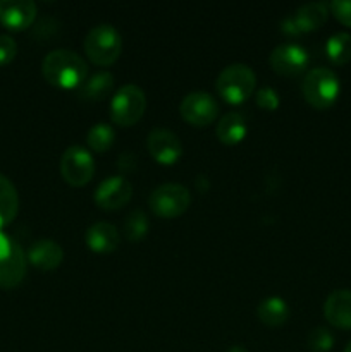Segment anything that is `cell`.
<instances>
[{
  "mask_svg": "<svg viewBox=\"0 0 351 352\" xmlns=\"http://www.w3.org/2000/svg\"><path fill=\"white\" fill-rule=\"evenodd\" d=\"M45 81L61 89H78L88 76V64L72 50L58 48L45 55L41 62Z\"/></svg>",
  "mask_w": 351,
  "mask_h": 352,
  "instance_id": "cell-1",
  "label": "cell"
},
{
  "mask_svg": "<svg viewBox=\"0 0 351 352\" xmlns=\"http://www.w3.org/2000/svg\"><path fill=\"white\" fill-rule=\"evenodd\" d=\"M215 89L224 102L231 105H241L257 89V76L250 65L231 64L217 76Z\"/></svg>",
  "mask_w": 351,
  "mask_h": 352,
  "instance_id": "cell-2",
  "label": "cell"
},
{
  "mask_svg": "<svg viewBox=\"0 0 351 352\" xmlns=\"http://www.w3.org/2000/svg\"><path fill=\"white\" fill-rule=\"evenodd\" d=\"M303 98L317 110H327L336 103L341 93L339 78L327 67L310 69L301 82Z\"/></svg>",
  "mask_w": 351,
  "mask_h": 352,
  "instance_id": "cell-3",
  "label": "cell"
},
{
  "mask_svg": "<svg viewBox=\"0 0 351 352\" xmlns=\"http://www.w3.org/2000/svg\"><path fill=\"white\" fill-rule=\"evenodd\" d=\"M123 52V36L112 24L92 28L85 38V54L95 65H112Z\"/></svg>",
  "mask_w": 351,
  "mask_h": 352,
  "instance_id": "cell-4",
  "label": "cell"
},
{
  "mask_svg": "<svg viewBox=\"0 0 351 352\" xmlns=\"http://www.w3.org/2000/svg\"><path fill=\"white\" fill-rule=\"evenodd\" d=\"M147 110V95L138 85H124L110 102V119L120 127H131L141 120Z\"/></svg>",
  "mask_w": 351,
  "mask_h": 352,
  "instance_id": "cell-5",
  "label": "cell"
},
{
  "mask_svg": "<svg viewBox=\"0 0 351 352\" xmlns=\"http://www.w3.org/2000/svg\"><path fill=\"white\" fill-rule=\"evenodd\" d=\"M191 205V192L188 188L176 182H167L151 191L148 198V206L157 217L165 220L178 219L188 212Z\"/></svg>",
  "mask_w": 351,
  "mask_h": 352,
  "instance_id": "cell-6",
  "label": "cell"
},
{
  "mask_svg": "<svg viewBox=\"0 0 351 352\" xmlns=\"http://www.w3.org/2000/svg\"><path fill=\"white\" fill-rule=\"evenodd\" d=\"M28 258L16 239L0 232V289L17 287L26 275Z\"/></svg>",
  "mask_w": 351,
  "mask_h": 352,
  "instance_id": "cell-7",
  "label": "cell"
},
{
  "mask_svg": "<svg viewBox=\"0 0 351 352\" xmlns=\"http://www.w3.org/2000/svg\"><path fill=\"white\" fill-rule=\"evenodd\" d=\"M61 175L72 188H83L95 175V160L89 150L69 146L61 157Z\"/></svg>",
  "mask_w": 351,
  "mask_h": 352,
  "instance_id": "cell-8",
  "label": "cell"
},
{
  "mask_svg": "<svg viewBox=\"0 0 351 352\" xmlns=\"http://www.w3.org/2000/svg\"><path fill=\"white\" fill-rule=\"evenodd\" d=\"M182 120L195 127H205L212 124L219 116V103L210 93L193 91L182 98L179 105Z\"/></svg>",
  "mask_w": 351,
  "mask_h": 352,
  "instance_id": "cell-9",
  "label": "cell"
},
{
  "mask_svg": "<svg viewBox=\"0 0 351 352\" xmlns=\"http://www.w3.org/2000/svg\"><path fill=\"white\" fill-rule=\"evenodd\" d=\"M329 12V6L323 2L305 3L299 9H296V12L291 17L282 21V33L298 36V34L320 30L326 24Z\"/></svg>",
  "mask_w": 351,
  "mask_h": 352,
  "instance_id": "cell-10",
  "label": "cell"
},
{
  "mask_svg": "<svg viewBox=\"0 0 351 352\" xmlns=\"http://www.w3.org/2000/svg\"><path fill=\"white\" fill-rule=\"evenodd\" d=\"M268 64H270L272 71L277 74L292 78V76L303 74L308 69L310 57L308 52L299 45L282 43L270 52Z\"/></svg>",
  "mask_w": 351,
  "mask_h": 352,
  "instance_id": "cell-11",
  "label": "cell"
},
{
  "mask_svg": "<svg viewBox=\"0 0 351 352\" xmlns=\"http://www.w3.org/2000/svg\"><path fill=\"white\" fill-rule=\"evenodd\" d=\"M133 198V184L123 175H112V177L103 179L95 189L96 206L107 212H116L126 206Z\"/></svg>",
  "mask_w": 351,
  "mask_h": 352,
  "instance_id": "cell-12",
  "label": "cell"
},
{
  "mask_svg": "<svg viewBox=\"0 0 351 352\" xmlns=\"http://www.w3.org/2000/svg\"><path fill=\"white\" fill-rule=\"evenodd\" d=\"M147 148L151 158L157 164L165 165V167L179 162L182 155V144L179 141L178 134L164 129V127H155V129L150 131L147 138Z\"/></svg>",
  "mask_w": 351,
  "mask_h": 352,
  "instance_id": "cell-13",
  "label": "cell"
},
{
  "mask_svg": "<svg viewBox=\"0 0 351 352\" xmlns=\"http://www.w3.org/2000/svg\"><path fill=\"white\" fill-rule=\"evenodd\" d=\"M36 14V3L31 0H0V24L10 31L28 30Z\"/></svg>",
  "mask_w": 351,
  "mask_h": 352,
  "instance_id": "cell-14",
  "label": "cell"
},
{
  "mask_svg": "<svg viewBox=\"0 0 351 352\" xmlns=\"http://www.w3.org/2000/svg\"><path fill=\"white\" fill-rule=\"evenodd\" d=\"M323 316L334 329L351 330V291L339 289L327 296L323 302Z\"/></svg>",
  "mask_w": 351,
  "mask_h": 352,
  "instance_id": "cell-15",
  "label": "cell"
},
{
  "mask_svg": "<svg viewBox=\"0 0 351 352\" xmlns=\"http://www.w3.org/2000/svg\"><path fill=\"white\" fill-rule=\"evenodd\" d=\"M86 246L98 254H109L119 248L120 234L116 226L109 222H95L86 230Z\"/></svg>",
  "mask_w": 351,
  "mask_h": 352,
  "instance_id": "cell-16",
  "label": "cell"
},
{
  "mask_svg": "<svg viewBox=\"0 0 351 352\" xmlns=\"http://www.w3.org/2000/svg\"><path fill=\"white\" fill-rule=\"evenodd\" d=\"M62 260H64V250L61 244L50 239L36 241L28 251V261L41 272L55 270L62 263Z\"/></svg>",
  "mask_w": 351,
  "mask_h": 352,
  "instance_id": "cell-17",
  "label": "cell"
},
{
  "mask_svg": "<svg viewBox=\"0 0 351 352\" xmlns=\"http://www.w3.org/2000/svg\"><path fill=\"white\" fill-rule=\"evenodd\" d=\"M114 85L116 81L109 71L96 72V74L86 78V81L79 86L78 96L83 102H103L112 95Z\"/></svg>",
  "mask_w": 351,
  "mask_h": 352,
  "instance_id": "cell-18",
  "label": "cell"
},
{
  "mask_svg": "<svg viewBox=\"0 0 351 352\" xmlns=\"http://www.w3.org/2000/svg\"><path fill=\"white\" fill-rule=\"evenodd\" d=\"M246 119L237 112H229L220 117L215 127L217 140L222 144H227V146H234V144L241 143L246 138Z\"/></svg>",
  "mask_w": 351,
  "mask_h": 352,
  "instance_id": "cell-19",
  "label": "cell"
},
{
  "mask_svg": "<svg viewBox=\"0 0 351 352\" xmlns=\"http://www.w3.org/2000/svg\"><path fill=\"white\" fill-rule=\"evenodd\" d=\"M289 315H291V309H289L288 302L282 298H277V296L264 299L257 306V318L265 327H270V329H277V327L284 325L289 320Z\"/></svg>",
  "mask_w": 351,
  "mask_h": 352,
  "instance_id": "cell-20",
  "label": "cell"
},
{
  "mask_svg": "<svg viewBox=\"0 0 351 352\" xmlns=\"http://www.w3.org/2000/svg\"><path fill=\"white\" fill-rule=\"evenodd\" d=\"M17 212H19V196L16 188L6 175L0 174V232L12 223Z\"/></svg>",
  "mask_w": 351,
  "mask_h": 352,
  "instance_id": "cell-21",
  "label": "cell"
},
{
  "mask_svg": "<svg viewBox=\"0 0 351 352\" xmlns=\"http://www.w3.org/2000/svg\"><path fill=\"white\" fill-rule=\"evenodd\" d=\"M326 54L330 62L336 65H344L351 60V34L334 33L326 43Z\"/></svg>",
  "mask_w": 351,
  "mask_h": 352,
  "instance_id": "cell-22",
  "label": "cell"
},
{
  "mask_svg": "<svg viewBox=\"0 0 351 352\" xmlns=\"http://www.w3.org/2000/svg\"><path fill=\"white\" fill-rule=\"evenodd\" d=\"M116 141V133H114L112 127L105 122H98L93 127H89L88 134H86V143L88 148L95 153H105L107 150H110Z\"/></svg>",
  "mask_w": 351,
  "mask_h": 352,
  "instance_id": "cell-23",
  "label": "cell"
},
{
  "mask_svg": "<svg viewBox=\"0 0 351 352\" xmlns=\"http://www.w3.org/2000/svg\"><path fill=\"white\" fill-rule=\"evenodd\" d=\"M150 230V222L141 210H134L126 217L123 226V234L127 241H141Z\"/></svg>",
  "mask_w": 351,
  "mask_h": 352,
  "instance_id": "cell-24",
  "label": "cell"
},
{
  "mask_svg": "<svg viewBox=\"0 0 351 352\" xmlns=\"http://www.w3.org/2000/svg\"><path fill=\"white\" fill-rule=\"evenodd\" d=\"M306 344L312 352H329L334 347V336L326 327H317L308 333Z\"/></svg>",
  "mask_w": 351,
  "mask_h": 352,
  "instance_id": "cell-25",
  "label": "cell"
},
{
  "mask_svg": "<svg viewBox=\"0 0 351 352\" xmlns=\"http://www.w3.org/2000/svg\"><path fill=\"white\" fill-rule=\"evenodd\" d=\"M255 102L260 107L262 110H267V112H274L281 105V98H279V93L275 91L270 86H264L257 91L255 95Z\"/></svg>",
  "mask_w": 351,
  "mask_h": 352,
  "instance_id": "cell-26",
  "label": "cell"
},
{
  "mask_svg": "<svg viewBox=\"0 0 351 352\" xmlns=\"http://www.w3.org/2000/svg\"><path fill=\"white\" fill-rule=\"evenodd\" d=\"M17 55L16 40L9 34H0V67L10 64Z\"/></svg>",
  "mask_w": 351,
  "mask_h": 352,
  "instance_id": "cell-27",
  "label": "cell"
},
{
  "mask_svg": "<svg viewBox=\"0 0 351 352\" xmlns=\"http://www.w3.org/2000/svg\"><path fill=\"white\" fill-rule=\"evenodd\" d=\"M329 10L344 26L351 28V2L350 0H334L329 3Z\"/></svg>",
  "mask_w": 351,
  "mask_h": 352,
  "instance_id": "cell-28",
  "label": "cell"
},
{
  "mask_svg": "<svg viewBox=\"0 0 351 352\" xmlns=\"http://www.w3.org/2000/svg\"><path fill=\"white\" fill-rule=\"evenodd\" d=\"M227 352H248V349H244L243 346H233Z\"/></svg>",
  "mask_w": 351,
  "mask_h": 352,
  "instance_id": "cell-29",
  "label": "cell"
},
{
  "mask_svg": "<svg viewBox=\"0 0 351 352\" xmlns=\"http://www.w3.org/2000/svg\"><path fill=\"white\" fill-rule=\"evenodd\" d=\"M344 352H351V340L348 342V346H346V349H344Z\"/></svg>",
  "mask_w": 351,
  "mask_h": 352,
  "instance_id": "cell-30",
  "label": "cell"
}]
</instances>
